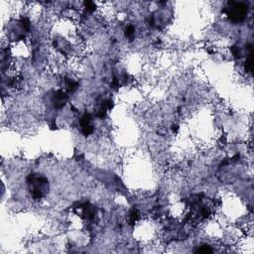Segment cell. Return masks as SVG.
<instances>
[{
    "label": "cell",
    "mask_w": 254,
    "mask_h": 254,
    "mask_svg": "<svg viewBox=\"0 0 254 254\" xmlns=\"http://www.w3.org/2000/svg\"><path fill=\"white\" fill-rule=\"evenodd\" d=\"M29 190L35 200L42 199L49 190V182L46 178L36 174H30L27 179Z\"/></svg>",
    "instance_id": "6da1fadb"
},
{
    "label": "cell",
    "mask_w": 254,
    "mask_h": 254,
    "mask_svg": "<svg viewBox=\"0 0 254 254\" xmlns=\"http://www.w3.org/2000/svg\"><path fill=\"white\" fill-rule=\"evenodd\" d=\"M248 13V7L246 4L242 2H228V7L226 8V14L230 20L234 23H239L244 21Z\"/></svg>",
    "instance_id": "7a4b0ae2"
},
{
    "label": "cell",
    "mask_w": 254,
    "mask_h": 254,
    "mask_svg": "<svg viewBox=\"0 0 254 254\" xmlns=\"http://www.w3.org/2000/svg\"><path fill=\"white\" fill-rule=\"evenodd\" d=\"M82 130L84 135H89L93 131V127L91 125V116L88 113H84L81 118Z\"/></svg>",
    "instance_id": "3957f363"
},
{
    "label": "cell",
    "mask_w": 254,
    "mask_h": 254,
    "mask_svg": "<svg viewBox=\"0 0 254 254\" xmlns=\"http://www.w3.org/2000/svg\"><path fill=\"white\" fill-rule=\"evenodd\" d=\"M67 99H68V95H67V93L66 92H64L63 91H56L55 95H54V99H53L55 107L56 108L63 107L66 104V101H67Z\"/></svg>",
    "instance_id": "277c9868"
},
{
    "label": "cell",
    "mask_w": 254,
    "mask_h": 254,
    "mask_svg": "<svg viewBox=\"0 0 254 254\" xmlns=\"http://www.w3.org/2000/svg\"><path fill=\"white\" fill-rule=\"evenodd\" d=\"M66 87H67L68 91L73 92V91H74L77 89V87H78V83H77L76 82L72 81V79L67 78V79H66Z\"/></svg>",
    "instance_id": "5b68a950"
},
{
    "label": "cell",
    "mask_w": 254,
    "mask_h": 254,
    "mask_svg": "<svg viewBox=\"0 0 254 254\" xmlns=\"http://www.w3.org/2000/svg\"><path fill=\"white\" fill-rule=\"evenodd\" d=\"M139 218V213L136 210H132L129 213V218H128V222L130 224H134L136 222H137V219Z\"/></svg>",
    "instance_id": "8992f818"
},
{
    "label": "cell",
    "mask_w": 254,
    "mask_h": 254,
    "mask_svg": "<svg viewBox=\"0 0 254 254\" xmlns=\"http://www.w3.org/2000/svg\"><path fill=\"white\" fill-rule=\"evenodd\" d=\"M252 63H253V61H252V52H250L249 57L245 62V70L247 73H252V70H253V64Z\"/></svg>",
    "instance_id": "52a82bcc"
},
{
    "label": "cell",
    "mask_w": 254,
    "mask_h": 254,
    "mask_svg": "<svg viewBox=\"0 0 254 254\" xmlns=\"http://www.w3.org/2000/svg\"><path fill=\"white\" fill-rule=\"evenodd\" d=\"M84 7H86V9L87 11L89 12H92V11H95V4L91 2V1H87V2H84Z\"/></svg>",
    "instance_id": "ba28073f"
},
{
    "label": "cell",
    "mask_w": 254,
    "mask_h": 254,
    "mask_svg": "<svg viewBox=\"0 0 254 254\" xmlns=\"http://www.w3.org/2000/svg\"><path fill=\"white\" fill-rule=\"evenodd\" d=\"M230 50H231V53L233 55V57L234 58H240V56H241V53H240V50H239L238 47H231L230 48Z\"/></svg>",
    "instance_id": "9c48e42d"
},
{
    "label": "cell",
    "mask_w": 254,
    "mask_h": 254,
    "mask_svg": "<svg viewBox=\"0 0 254 254\" xmlns=\"http://www.w3.org/2000/svg\"><path fill=\"white\" fill-rule=\"evenodd\" d=\"M211 248L208 245H203L201 246V248H199L197 250V252H200V253H209V252H211Z\"/></svg>",
    "instance_id": "30bf717a"
},
{
    "label": "cell",
    "mask_w": 254,
    "mask_h": 254,
    "mask_svg": "<svg viewBox=\"0 0 254 254\" xmlns=\"http://www.w3.org/2000/svg\"><path fill=\"white\" fill-rule=\"evenodd\" d=\"M134 34V28L132 26H128L126 28V30H125V35L126 37H128V38H130V37H132Z\"/></svg>",
    "instance_id": "8fae6325"
}]
</instances>
